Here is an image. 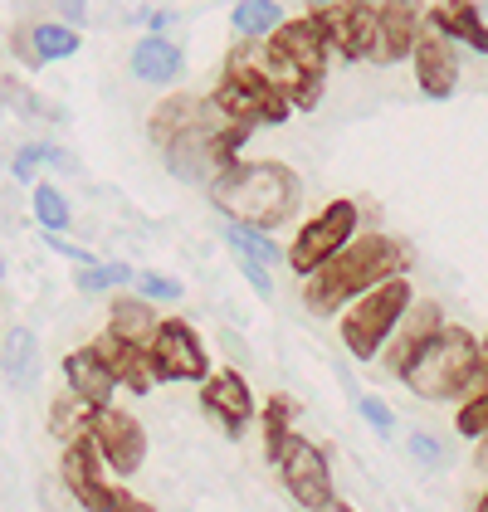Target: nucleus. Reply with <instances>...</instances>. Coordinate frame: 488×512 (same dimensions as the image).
<instances>
[{
	"mask_svg": "<svg viewBox=\"0 0 488 512\" xmlns=\"http://www.w3.org/2000/svg\"><path fill=\"white\" fill-rule=\"evenodd\" d=\"M0 371H5V381L15 391H25V386L40 381V342H35L30 327H10L0 337Z\"/></svg>",
	"mask_w": 488,
	"mask_h": 512,
	"instance_id": "22",
	"label": "nucleus"
},
{
	"mask_svg": "<svg viewBox=\"0 0 488 512\" xmlns=\"http://www.w3.org/2000/svg\"><path fill=\"white\" fill-rule=\"evenodd\" d=\"M318 20H323V30H327L332 59H347V64L376 59V44H381V10H376V0H357L347 10L318 15Z\"/></svg>",
	"mask_w": 488,
	"mask_h": 512,
	"instance_id": "13",
	"label": "nucleus"
},
{
	"mask_svg": "<svg viewBox=\"0 0 488 512\" xmlns=\"http://www.w3.org/2000/svg\"><path fill=\"white\" fill-rule=\"evenodd\" d=\"M318 512H357V508H352V503H342V498H332V503H323Z\"/></svg>",
	"mask_w": 488,
	"mask_h": 512,
	"instance_id": "43",
	"label": "nucleus"
},
{
	"mask_svg": "<svg viewBox=\"0 0 488 512\" xmlns=\"http://www.w3.org/2000/svg\"><path fill=\"white\" fill-rule=\"evenodd\" d=\"M0 283H5V254H0Z\"/></svg>",
	"mask_w": 488,
	"mask_h": 512,
	"instance_id": "46",
	"label": "nucleus"
},
{
	"mask_svg": "<svg viewBox=\"0 0 488 512\" xmlns=\"http://www.w3.org/2000/svg\"><path fill=\"white\" fill-rule=\"evenodd\" d=\"M357 415H362L366 425H371V434H381V439L396 434V410H391L381 395H362V400H357Z\"/></svg>",
	"mask_w": 488,
	"mask_h": 512,
	"instance_id": "33",
	"label": "nucleus"
},
{
	"mask_svg": "<svg viewBox=\"0 0 488 512\" xmlns=\"http://www.w3.org/2000/svg\"><path fill=\"white\" fill-rule=\"evenodd\" d=\"M410 303H415V288H410V278L401 274V278L376 283L352 308H342V313H337V332H342V347L352 352V361H381L391 332H396L401 317L410 313Z\"/></svg>",
	"mask_w": 488,
	"mask_h": 512,
	"instance_id": "6",
	"label": "nucleus"
},
{
	"mask_svg": "<svg viewBox=\"0 0 488 512\" xmlns=\"http://www.w3.org/2000/svg\"><path fill=\"white\" fill-rule=\"evenodd\" d=\"M474 391H488V332L479 337V376H474Z\"/></svg>",
	"mask_w": 488,
	"mask_h": 512,
	"instance_id": "41",
	"label": "nucleus"
},
{
	"mask_svg": "<svg viewBox=\"0 0 488 512\" xmlns=\"http://www.w3.org/2000/svg\"><path fill=\"white\" fill-rule=\"evenodd\" d=\"M357 235H362V205L357 200H327L308 225H298V235L288 244V269L298 278H313Z\"/></svg>",
	"mask_w": 488,
	"mask_h": 512,
	"instance_id": "7",
	"label": "nucleus"
},
{
	"mask_svg": "<svg viewBox=\"0 0 488 512\" xmlns=\"http://www.w3.org/2000/svg\"><path fill=\"white\" fill-rule=\"evenodd\" d=\"M445 322H449V317H445V308H440V303L415 298V303H410V313L401 317V327L391 332V342H386V352H381V366L401 381L410 361H415V356H420L430 342H435V337H440V332H445Z\"/></svg>",
	"mask_w": 488,
	"mask_h": 512,
	"instance_id": "14",
	"label": "nucleus"
},
{
	"mask_svg": "<svg viewBox=\"0 0 488 512\" xmlns=\"http://www.w3.org/2000/svg\"><path fill=\"white\" fill-rule=\"evenodd\" d=\"M93 415H98V410H88L74 391H59L54 405H49V434H54L59 444H74L83 434H93Z\"/></svg>",
	"mask_w": 488,
	"mask_h": 512,
	"instance_id": "27",
	"label": "nucleus"
},
{
	"mask_svg": "<svg viewBox=\"0 0 488 512\" xmlns=\"http://www.w3.org/2000/svg\"><path fill=\"white\" fill-rule=\"evenodd\" d=\"M410 64H415V88L430 103L454 98V88H459V54H454L449 40H440L435 30H425L420 44H415V54H410Z\"/></svg>",
	"mask_w": 488,
	"mask_h": 512,
	"instance_id": "17",
	"label": "nucleus"
},
{
	"mask_svg": "<svg viewBox=\"0 0 488 512\" xmlns=\"http://www.w3.org/2000/svg\"><path fill=\"white\" fill-rule=\"evenodd\" d=\"M59 473H64L69 498H74L83 512H113V488H118V483H108V464H103L93 434L64 444V464H59Z\"/></svg>",
	"mask_w": 488,
	"mask_h": 512,
	"instance_id": "10",
	"label": "nucleus"
},
{
	"mask_svg": "<svg viewBox=\"0 0 488 512\" xmlns=\"http://www.w3.org/2000/svg\"><path fill=\"white\" fill-rule=\"evenodd\" d=\"M15 54H20V64H25V69H40V59H35V44H30V30H15Z\"/></svg>",
	"mask_w": 488,
	"mask_h": 512,
	"instance_id": "39",
	"label": "nucleus"
},
{
	"mask_svg": "<svg viewBox=\"0 0 488 512\" xmlns=\"http://www.w3.org/2000/svg\"><path fill=\"white\" fill-rule=\"evenodd\" d=\"M406 274V244L391 235H357L332 264L303 278V308L313 317H337L376 283Z\"/></svg>",
	"mask_w": 488,
	"mask_h": 512,
	"instance_id": "3",
	"label": "nucleus"
},
{
	"mask_svg": "<svg viewBox=\"0 0 488 512\" xmlns=\"http://www.w3.org/2000/svg\"><path fill=\"white\" fill-rule=\"evenodd\" d=\"M157 327H162V317H157V308H152L147 298H122V293L113 298V308H108V332H113L118 342L152 347Z\"/></svg>",
	"mask_w": 488,
	"mask_h": 512,
	"instance_id": "23",
	"label": "nucleus"
},
{
	"mask_svg": "<svg viewBox=\"0 0 488 512\" xmlns=\"http://www.w3.org/2000/svg\"><path fill=\"white\" fill-rule=\"evenodd\" d=\"M284 5L279 0H235V10H230V30H235V40H274V30L284 25Z\"/></svg>",
	"mask_w": 488,
	"mask_h": 512,
	"instance_id": "24",
	"label": "nucleus"
},
{
	"mask_svg": "<svg viewBox=\"0 0 488 512\" xmlns=\"http://www.w3.org/2000/svg\"><path fill=\"white\" fill-rule=\"evenodd\" d=\"M279 469V478H284L288 498L298 503V508L318 512L323 503H332L337 493H332V464H327V454L308 439V434H293L284 449V459L274 464Z\"/></svg>",
	"mask_w": 488,
	"mask_h": 512,
	"instance_id": "8",
	"label": "nucleus"
},
{
	"mask_svg": "<svg viewBox=\"0 0 488 512\" xmlns=\"http://www.w3.org/2000/svg\"><path fill=\"white\" fill-rule=\"evenodd\" d=\"M147 25H152V30L162 35L166 25H176V15H171V10H152V15H147Z\"/></svg>",
	"mask_w": 488,
	"mask_h": 512,
	"instance_id": "42",
	"label": "nucleus"
},
{
	"mask_svg": "<svg viewBox=\"0 0 488 512\" xmlns=\"http://www.w3.org/2000/svg\"><path fill=\"white\" fill-rule=\"evenodd\" d=\"M425 30H435L440 40L464 44L488 59V20L479 0H430L425 5Z\"/></svg>",
	"mask_w": 488,
	"mask_h": 512,
	"instance_id": "15",
	"label": "nucleus"
},
{
	"mask_svg": "<svg viewBox=\"0 0 488 512\" xmlns=\"http://www.w3.org/2000/svg\"><path fill=\"white\" fill-rule=\"evenodd\" d=\"M410 454H415L420 464H430V469H445V444H440L435 434L415 430V434H410Z\"/></svg>",
	"mask_w": 488,
	"mask_h": 512,
	"instance_id": "34",
	"label": "nucleus"
},
{
	"mask_svg": "<svg viewBox=\"0 0 488 512\" xmlns=\"http://www.w3.org/2000/svg\"><path fill=\"white\" fill-rule=\"evenodd\" d=\"M210 205L235 220V225H249V230H264L274 235L279 225H288L303 205V181L298 171L284 166V161H235L230 171H220L210 181Z\"/></svg>",
	"mask_w": 488,
	"mask_h": 512,
	"instance_id": "2",
	"label": "nucleus"
},
{
	"mask_svg": "<svg viewBox=\"0 0 488 512\" xmlns=\"http://www.w3.org/2000/svg\"><path fill=\"white\" fill-rule=\"evenodd\" d=\"M127 69H132V79L147 83V88H171L186 74V49L176 40H166V35H142L132 44V54H127Z\"/></svg>",
	"mask_w": 488,
	"mask_h": 512,
	"instance_id": "20",
	"label": "nucleus"
},
{
	"mask_svg": "<svg viewBox=\"0 0 488 512\" xmlns=\"http://www.w3.org/2000/svg\"><path fill=\"white\" fill-rule=\"evenodd\" d=\"M49 249H54V254H64V259H69V264H79V269L98 264V254H93V249H83V244H74V239H64V235H49Z\"/></svg>",
	"mask_w": 488,
	"mask_h": 512,
	"instance_id": "35",
	"label": "nucleus"
},
{
	"mask_svg": "<svg viewBox=\"0 0 488 512\" xmlns=\"http://www.w3.org/2000/svg\"><path fill=\"white\" fill-rule=\"evenodd\" d=\"M30 210H35V225H40L44 235H64V230L74 225V205H69V196H64L54 181H35Z\"/></svg>",
	"mask_w": 488,
	"mask_h": 512,
	"instance_id": "29",
	"label": "nucleus"
},
{
	"mask_svg": "<svg viewBox=\"0 0 488 512\" xmlns=\"http://www.w3.org/2000/svg\"><path fill=\"white\" fill-rule=\"evenodd\" d=\"M474 376H479V337L469 327L445 322V332L410 361L401 381L420 400H454L459 405L464 395H474Z\"/></svg>",
	"mask_w": 488,
	"mask_h": 512,
	"instance_id": "5",
	"label": "nucleus"
},
{
	"mask_svg": "<svg viewBox=\"0 0 488 512\" xmlns=\"http://www.w3.org/2000/svg\"><path fill=\"white\" fill-rule=\"evenodd\" d=\"M30 44H35V59H40V69H44V64L74 59L83 35L74 25H64V20H44V25H30Z\"/></svg>",
	"mask_w": 488,
	"mask_h": 512,
	"instance_id": "28",
	"label": "nucleus"
},
{
	"mask_svg": "<svg viewBox=\"0 0 488 512\" xmlns=\"http://www.w3.org/2000/svg\"><path fill=\"white\" fill-rule=\"evenodd\" d=\"M235 264H240L244 283H249L259 298H274V278H269V269H264V264H254V259H235Z\"/></svg>",
	"mask_w": 488,
	"mask_h": 512,
	"instance_id": "36",
	"label": "nucleus"
},
{
	"mask_svg": "<svg viewBox=\"0 0 488 512\" xmlns=\"http://www.w3.org/2000/svg\"><path fill=\"white\" fill-rule=\"evenodd\" d=\"M113 512H157L147 498H137V493H127V488H113Z\"/></svg>",
	"mask_w": 488,
	"mask_h": 512,
	"instance_id": "37",
	"label": "nucleus"
},
{
	"mask_svg": "<svg viewBox=\"0 0 488 512\" xmlns=\"http://www.w3.org/2000/svg\"><path fill=\"white\" fill-rule=\"evenodd\" d=\"M376 10H381L376 64H401V59H410L420 35H425V0H376Z\"/></svg>",
	"mask_w": 488,
	"mask_h": 512,
	"instance_id": "16",
	"label": "nucleus"
},
{
	"mask_svg": "<svg viewBox=\"0 0 488 512\" xmlns=\"http://www.w3.org/2000/svg\"><path fill=\"white\" fill-rule=\"evenodd\" d=\"M79 293H118V288H127V283H137V274L127 269V264H88V269H79Z\"/></svg>",
	"mask_w": 488,
	"mask_h": 512,
	"instance_id": "31",
	"label": "nucleus"
},
{
	"mask_svg": "<svg viewBox=\"0 0 488 512\" xmlns=\"http://www.w3.org/2000/svg\"><path fill=\"white\" fill-rule=\"evenodd\" d=\"M64 391H74L88 410H108V405H113L118 376H113V366L103 361V352H98L93 342L64 356Z\"/></svg>",
	"mask_w": 488,
	"mask_h": 512,
	"instance_id": "18",
	"label": "nucleus"
},
{
	"mask_svg": "<svg viewBox=\"0 0 488 512\" xmlns=\"http://www.w3.org/2000/svg\"><path fill=\"white\" fill-rule=\"evenodd\" d=\"M201 405L205 415L225 430V439H244L254 425V391L244 381V371L225 366V371H210L201 381Z\"/></svg>",
	"mask_w": 488,
	"mask_h": 512,
	"instance_id": "12",
	"label": "nucleus"
},
{
	"mask_svg": "<svg viewBox=\"0 0 488 512\" xmlns=\"http://www.w3.org/2000/svg\"><path fill=\"white\" fill-rule=\"evenodd\" d=\"M40 166H54V171H69L74 157L69 152H59V147H49V142H30V147H20L15 161H10V171H15V181H25V186H35V171Z\"/></svg>",
	"mask_w": 488,
	"mask_h": 512,
	"instance_id": "30",
	"label": "nucleus"
},
{
	"mask_svg": "<svg viewBox=\"0 0 488 512\" xmlns=\"http://www.w3.org/2000/svg\"><path fill=\"white\" fill-rule=\"evenodd\" d=\"M210 103L225 122H240V127H279L293 118V103L269 83L264 64H259V44L240 40L225 59V74L210 88Z\"/></svg>",
	"mask_w": 488,
	"mask_h": 512,
	"instance_id": "4",
	"label": "nucleus"
},
{
	"mask_svg": "<svg viewBox=\"0 0 488 512\" xmlns=\"http://www.w3.org/2000/svg\"><path fill=\"white\" fill-rule=\"evenodd\" d=\"M293 425H298V400L293 395H269V405L259 410V430H264V459L269 464H279L288 449V439H293Z\"/></svg>",
	"mask_w": 488,
	"mask_h": 512,
	"instance_id": "25",
	"label": "nucleus"
},
{
	"mask_svg": "<svg viewBox=\"0 0 488 512\" xmlns=\"http://www.w3.org/2000/svg\"><path fill=\"white\" fill-rule=\"evenodd\" d=\"M93 444H98L108 473H118V478L137 473L142 459H147V430H142V420L118 410V405H108V410L93 415Z\"/></svg>",
	"mask_w": 488,
	"mask_h": 512,
	"instance_id": "11",
	"label": "nucleus"
},
{
	"mask_svg": "<svg viewBox=\"0 0 488 512\" xmlns=\"http://www.w3.org/2000/svg\"><path fill=\"white\" fill-rule=\"evenodd\" d=\"M54 5L64 10V25L83 30V20H88V0H54Z\"/></svg>",
	"mask_w": 488,
	"mask_h": 512,
	"instance_id": "38",
	"label": "nucleus"
},
{
	"mask_svg": "<svg viewBox=\"0 0 488 512\" xmlns=\"http://www.w3.org/2000/svg\"><path fill=\"white\" fill-rule=\"evenodd\" d=\"M220 127H225V118L215 113V103L196 98V93H171L147 118V132L162 147L166 171L186 186H205V191L225 171L220 166Z\"/></svg>",
	"mask_w": 488,
	"mask_h": 512,
	"instance_id": "1",
	"label": "nucleus"
},
{
	"mask_svg": "<svg viewBox=\"0 0 488 512\" xmlns=\"http://www.w3.org/2000/svg\"><path fill=\"white\" fill-rule=\"evenodd\" d=\"M303 5H308V15H332V10H347L357 0H303Z\"/></svg>",
	"mask_w": 488,
	"mask_h": 512,
	"instance_id": "40",
	"label": "nucleus"
},
{
	"mask_svg": "<svg viewBox=\"0 0 488 512\" xmlns=\"http://www.w3.org/2000/svg\"><path fill=\"white\" fill-rule=\"evenodd\" d=\"M103 361L113 366V376H118V386H127L132 395H147L157 386V371H152V352L147 347H132V342H118L113 332H103L98 342H93Z\"/></svg>",
	"mask_w": 488,
	"mask_h": 512,
	"instance_id": "21",
	"label": "nucleus"
},
{
	"mask_svg": "<svg viewBox=\"0 0 488 512\" xmlns=\"http://www.w3.org/2000/svg\"><path fill=\"white\" fill-rule=\"evenodd\" d=\"M274 44L284 49L288 59L308 74V79H327V59H332V44H327V30L318 15H293L274 30Z\"/></svg>",
	"mask_w": 488,
	"mask_h": 512,
	"instance_id": "19",
	"label": "nucleus"
},
{
	"mask_svg": "<svg viewBox=\"0 0 488 512\" xmlns=\"http://www.w3.org/2000/svg\"><path fill=\"white\" fill-rule=\"evenodd\" d=\"M181 278L171 274H157V269H147V274H137V298H147V303H181Z\"/></svg>",
	"mask_w": 488,
	"mask_h": 512,
	"instance_id": "32",
	"label": "nucleus"
},
{
	"mask_svg": "<svg viewBox=\"0 0 488 512\" xmlns=\"http://www.w3.org/2000/svg\"><path fill=\"white\" fill-rule=\"evenodd\" d=\"M147 352H152L157 381H205L210 376V356H205L201 332L186 317H162Z\"/></svg>",
	"mask_w": 488,
	"mask_h": 512,
	"instance_id": "9",
	"label": "nucleus"
},
{
	"mask_svg": "<svg viewBox=\"0 0 488 512\" xmlns=\"http://www.w3.org/2000/svg\"><path fill=\"white\" fill-rule=\"evenodd\" d=\"M220 239L235 249V259H254V264H264V269H274V264H288V249H279V239L264 235V230H249V225H235V220H225L220 225Z\"/></svg>",
	"mask_w": 488,
	"mask_h": 512,
	"instance_id": "26",
	"label": "nucleus"
},
{
	"mask_svg": "<svg viewBox=\"0 0 488 512\" xmlns=\"http://www.w3.org/2000/svg\"><path fill=\"white\" fill-rule=\"evenodd\" d=\"M474 512H488V493H484V498H479V503H474Z\"/></svg>",
	"mask_w": 488,
	"mask_h": 512,
	"instance_id": "45",
	"label": "nucleus"
},
{
	"mask_svg": "<svg viewBox=\"0 0 488 512\" xmlns=\"http://www.w3.org/2000/svg\"><path fill=\"white\" fill-rule=\"evenodd\" d=\"M479 469H488V439H479Z\"/></svg>",
	"mask_w": 488,
	"mask_h": 512,
	"instance_id": "44",
	"label": "nucleus"
}]
</instances>
